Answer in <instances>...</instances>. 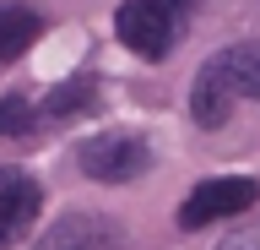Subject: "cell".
<instances>
[{"label":"cell","instance_id":"obj_1","mask_svg":"<svg viewBox=\"0 0 260 250\" xmlns=\"http://www.w3.org/2000/svg\"><path fill=\"white\" fill-rule=\"evenodd\" d=\"M260 98V38H239L222 44L190 82V120L201 131L228 125L233 103H255Z\"/></svg>","mask_w":260,"mask_h":250},{"label":"cell","instance_id":"obj_2","mask_svg":"<svg viewBox=\"0 0 260 250\" xmlns=\"http://www.w3.org/2000/svg\"><path fill=\"white\" fill-rule=\"evenodd\" d=\"M201 6L206 0H125L114 11V38L141 60H168L184 44Z\"/></svg>","mask_w":260,"mask_h":250},{"label":"cell","instance_id":"obj_3","mask_svg":"<svg viewBox=\"0 0 260 250\" xmlns=\"http://www.w3.org/2000/svg\"><path fill=\"white\" fill-rule=\"evenodd\" d=\"M76 163L98 185H130L152 169V147L136 131H103V136H87L76 147Z\"/></svg>","mask_w":260,"mask_h":250},{"label":"cell","instance_id":"obj_4","mask_svg":"<svg viewBox=\"0 0 260 250\" xmlns=\"http://www.w3.org/2000/svg\"><path fill=\"white\" fill-rule=\"evenodd\" d=\"M260 196V185L249 174H222V180H201L179 207V229H206V223H222V217L249 212Z\"/></svg>","mask_w":260,"mask_h":250},{"label":"cell","instance_id":"obj_5","mask_svg":"<svg viewBox=\"0 0 260 250\" xmlns=\"http://www.w3.org/2000/svg\"><path fill=\"white\" fill-rule=\"evenodd\" d=\"M44 212V185L27 169H0V250L22 245Z\"/></svg>","mask_w":260,"mask_h":250},{"label":"cell","instance_id":"obj_6","mask_svg":"<svg viewBox=\"0 0 260 250\" xmlns=\"http://www.w3.org/2000/svg\"><path fill=\"white\" fill-rule=\"evenodd\" d=\"M32 250H125V229L103 212H65Z\"/></svg>","mask_w":260,"mask_h":250},{"label":"cell","instance_id":"obj_7","mask_svg":"<svg viewBox=\"0 0 260 250\" xmlns=\"http://www.w3.org/2000/svg\"><path fill=\"white\" fill-rule=\"evenodd\" d=\"M92 109H98V76H92V71L60 82L44 98V120H76V115H92Z\"/></svg>","mask_w":260,"mask_h":250},{"label":"cell","instance_id":"obj_8","mask_svg":"<svg viewBox=\"0 0 260 250\" xmlns=\"http://www.w3.org/2000/svg\"><path fill=\"white\" fill-rule=\"evenodd\" d=\"M38 27H44V22H38L32 6H22V0H0V66L27 49L32 38H38Z\"/></svg>","mask_w":260,"mask_h":250},{"label":"cell","instance_id":"obj_9","mask_svg":"<svg viewBox=\"0 0 260 250\" xmlns=\"http://www.w3.org/2000/svg\"><path fill=\"white\" fill-rule=\"evenodd\" d=\"M44 125V109L32 98H22V93H6L0 98V136H27Z\"/></svg>","mask_w":260,"mask_h":250},{"label":"cell","instance_id":"obj_10","mask_svg":"<svg viewBox=\"0 0 260 250\" xmlns=\"http://www.w3.org/2000/svg\"><path fill=\"white\" fill-rule=\"evenodd\" d=\"M217 250H260V223H249V229H233Z\"/></svg>","mask_w":260,"mask_h":250}]
</instances>
